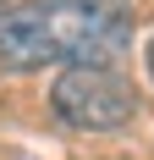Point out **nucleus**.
Instances as JSON below:
<instances>
[{"mask_svg": "<svg viewBox=\"0 0 154 160\" xmlns=\"http://www.w3.org/2000/svg\"><path fill=\"white\" fill-rule=\"evenodd\" d=\"M50 105L66 127H83V132H116L132 122L138 111V94L132 83L116 72V66H66L55 88H50Z\"/></svg>", "mask_w": 154, "mask_h": 160, "instance_id": "f03ea898", "label": "nucleus"}, {"mask_svg": "<svg viewBox=\"0 0 154 160\" xmlns=\"http://www.w3.org/2000/svg\"><path fill=\"white\" fill-rule=\"evenodd\" d=\"M132 44V11L121 0H28L0 11V61L17 72L66 66H116Z\"/></svg>", "mask_w": 154, "mask_h": 160, "instance_id": "f257e3e1", "label": "nucleus"}, {"mask_svg": "<svg viewBox=\"0 0 154 160\" xmlns=\"http://www.w3.org/2000/svg\"><path fill=\"white\" fill-rule=\"evenodd\" d=\"M149 78H154V39H149Z\"/></svg>", "mask_w": 154, "mask_h": 160, "instance_id": "7ed1b4c3", "label": "nucleus"}]
</instances>
